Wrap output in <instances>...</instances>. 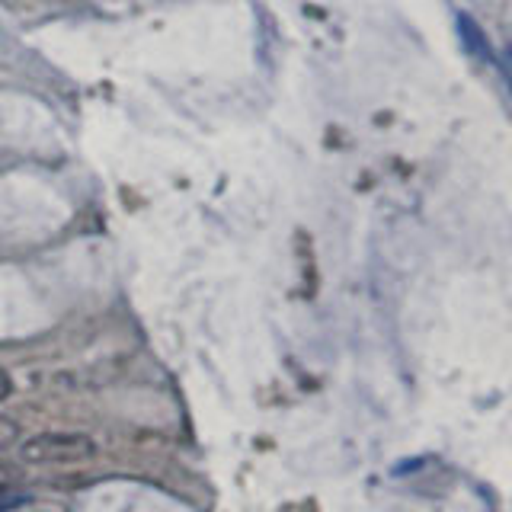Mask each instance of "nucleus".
Segmentation results:
<instances>
[{"mask_svg":"<svg viewBox=\"0 0 512 512\" xmlns=\"http://www.w3.org/2000/svg\"><path fill=\"white\" fill-rule=\"evenodd\" d=\"M10 391H13V381H10V375L4 372V368H0V400H7Z\"/></svg>","mask_w":512,"mask_h":512,"instance_id":"39448f33","label":"nucleus"},{"mask_svg":"<svg viewBox=\"0 0 512 512\" xmlns=\"http://www.w3.org/2000/svg\"><path fill=\"white\" fill-rule=\"evenodd\" d=\"M16 436H20V426H16L10 416H0V448H7L16 442Z\"/></svg>","mask_w":512,"mask_h":512,"instance_id":"20e7f679","label":"nucleus"},{"mask_svg":"<svg viewBox=\"0 0 512 512\" xmlns=\"http://www.w3.org/2000/svg\"><path fill=\"white\" fill-rule=\"evenodd\" d=\"M23 484V471L16 464H0V512L20 509L29 503V493H16Z\"/></svg>","mask_w":512,"mask_h":512,"instance_id":"7ed1b4c3","label":"nucleus"},{"mask_svg":"<svg viewBox=\"0 0 512 512\" xmlns=\"http://www.w3.org/2000/svg\"><path fill=\"white\" fill-rule=\"evenodd\" d=\"M96 455V442L84 432H39L20 445L26 464H74Z\"/></svg>","mask_w":512,"mask_h":512,"instance_id":"f257e3e1","label":"nucleus"},{"mask_svg":"<svg viewBox=\"0 0 512 512\" xmlns=\"http://www.w3.org/2000/svg\"><path fill=\"white\" fill-rule=\"evenodd\" d=\"M455 23H458V36H461V45L468 48V52L477 58V61H496V52H493V45H490V39H487V32L480 29V23L474 20L471 13H455Z\"/></svg>","mask_w":512,"mask_h":512,"instance_id":"f03ea898","label":"nucleus"}]
</instances>
